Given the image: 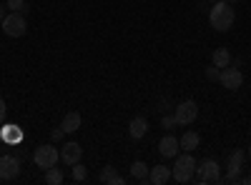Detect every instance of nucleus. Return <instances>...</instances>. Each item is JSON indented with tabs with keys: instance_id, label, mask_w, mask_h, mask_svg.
Returning <instances> with one entry per match:
<instances>
[{
	"instance_id": "obj_22",
	"label": "nucleus",
	"mask_w": 251,
	"mask_h": 185,
	"mask_svg": "<svg viewBox=\"0 0 251 185\" xmlns=\"http://www.w3.org/2000/svg\"><path fill=\"white\" fill-rule=\"evenodd\" d=\"M88 178V170H86V165H80V160L75 163V165H73V180H86Z\"/></svg>"
},
{
	"instance_id": "obj_30",
	"label": "nucleus",
	"mask_w": 251,
	"mask_h": 185,
	"mask_svg": "<svg viewBox=\"0 0 251 185\" xmlns=\"http://www.w3.org/2000/svg\"><path fill=\"white\" fill-rule=\"evenodd\" d=\"M0 30H3V20H0Z\"/></svg>"
},
{
	"instance_id": "obj_9",
	"label": "nucleus",
	"mask_w": 251,
	"mask_h": 185,
	"mask_svg": "<svg viewBox=\"0 0 251 185\" xmlns=\"http://www.w3.org/2000/svg\"><path fill=\"white\" fill-rule=\"evenodd\" d=\"M20 173L18 155H0V180H13Z\"/></svg>"
},
{
	"instance_id": "obj_16",
	"label": "nucleus",
	"mask_w": 251,
	"mask_h": 185,
	"mask_svg": "<svg viewBox=\"0 0 251 185\" xmlns=\"http://www.w3.org/2000/svg\"><path fill=\"white\" fill-rule=\"evenodd\" d=\"M211 63L216 68H226V65H231V53H228L226 48H216L214 55H211Z\"/></svg>"
},
{
	"instance_id": "obj_2",
	"label": "nucleus",
	"mask_w": 251,
	"mask_h": 185,
	"mask_svg": "<svg viewBox=\"0 0 251 185\" xmlns=\"http://www.w3.org/2000/svg\"><path fill=\"white\" fill-rule=\"evenodd\" d=\"M196 173V160L191 153H183V155H176V163H174V168H171V175L176 183H188L194 178Z\"/></svg>"
},
{
	"instance_id": "obj_10",
	"label": "nucleus",
	"mask_w": 251,
	"mask_h": 185,
	"mask_svg": "<svg viewBox=\"0 0 251 185\" xmlns=\"http://www.w3.org/2000/svg\"><path fill=\"white\" fill-rule=\"evenodd\" d=\"M178 150H181L178 138H174V135H163V138H161V143H158V153H161L163 158H176Z\"/></svg>"
},
{
	"instance_id": "obj_5",
	"label": "nucleus",
	"mask_w": 251,
	"mask_h": 185,
	"mask_svg": "<svg viewBox=\"0 0 251 185\" xmlns=\"http://www.w3.org/2000/svg\"><path fill=\"white\" fill-rule=\"evenodd\" d=\"M196 115H199V105H196L194 100H183V103H178V105H176V113H174L176 125H181V128L191 125V123L196 120Z\"/></svg>"
},
{
	"instance_id": "obj_19",
	"label": "nucleus",
	"mask_w": 251,
	"mask_h": 185,
	"mask_svg": "<svg viewBox=\"0 0 251 185\" xmlns=\"http://www.w3.org/2000/svg\"><path fill=\"white\" fill-rule=\"evenodd\" d=\"M60 128L66 130V133H75V130L80 128V113H68L66 118H63Z\"/></svg>"
},
{
	"instance_id": "obj_14",
	"label": "nucleus",
	"mask_w": 251,
	"mask_h": 185,
	"mask_svg": "<svg viewBox=\"0 0 251 185\" xmlns=\"http://www.w3.org/2000/svg\"><path fill=\"white\" fill-rule=\"evenodd\" d=\"M199 143H201V135H199V133L186 130V133H183V138L178 140V145H181L186 153H191V150H196V148H199Z\"/></svg>"
},
{
	"instance_id": "obj_20",
	"label": "nucleus",
	"mask_w": 251,
	"mask_h": 185,
	"mask_svg": "<svg viewBox=\"0 0 251 185\" xmlns=\"http://www.w3.org/2000/svg\"><path fill=\"white\" fill-rule=\"evenodd\" d=\"M63 180H66V178H63V170H60V168L53 165V168L46 170V183H48V185H60Z\"/></svg>"
},
{
	"instance_id": "obj_21",
	"label": "nucleus",
	"mask_w": 251,
	"mask_h": 185,
	"mask_svg": "<svg viewBox=\"0 0 251 185\" xmlns=\"http://www.w3.org/2000/svg\"><path fill=\"white\" fill-rule=\"evenodd\" d=\"M5 5L13 10V13H28V5L25 0H5Z\"/></svg>"
},
{
	"instance_id": "obj_7",
	"label": "nucleus",
	"mask_w": 251,
	"mask_h": 185,
	"mask_svg": "<svg viewBox=\"0 0 251 185\" xmlns=\"http://www.w3.org/2000/svg\"><path fill=\"white\" fill-rule=\"evenodd\" d=\"M33 160H35V165H38V168L48 170V168H53L55 163L60 160V153H58L53 145H40V148H35Z\"/></svg>"
},
{
	"instance_id": "obj_15",
	"label": "nucleus",
	"mask_w": 251,
	"mask_h": 185,
	"mask_svg": "<svg viewBox=\"0 0 251 185\" xmlns=\"http://www.w3.org/2000/svg\"><path fill=\"white\" fill-rule=\"evenodd\" d=\"M100 183H106V185H123L126 180H123V175L116 173L113 165H106V168L100 170Z\"/></svg>"
},
{
	"instance_id": "obj_28",
	"label": "nucleus",
	"mask_w": 251,
	"mask_h": 185,
	"mask_svg": "<svg viewBox=\"0 0 251 185\" xmlns=\"http://www.w3.org/2000/svg\"><path fill=\"white\" fill-rule=\"evenodd\" d=\"M241 183H244V185H251V175H246V178H241Z\"/></svg>"
},
{
	"instance_id": "obj_4",
	"label": "nucleus",
	"mask_w": 251,
	"mask_h": 185,
	"mask_svg": "<svg viewBox=\"0 0 251 185\" xmlns=\"http://www.w3.org/2000/svg\"><path fill=\"white\" fill-rule=\"evenodd\" d=\"M3 30L5 35L10 38H23L25 30H28V23H25V15L23 13H10L3 18Z\"/></svg>"
},
{
	"instance_id": "obj_31",
	"label": "nucleus",
	"mask_w": 251,
	"mask_h": 185,
	"mask_svg": "<svg viewBox=\"0 0 251 185\" xmlns=\"http://www.w3.org/2000/svg\"><path fill=\"white\" fill-rule=\"evenodd\" d=\"M249 158H251V148H249Z\"/></svg>"
},
{
	"instance_id": "obj_24",
	"label": "nucleus",
	"mask_w": 251,
	"mask_h": 185,
	"mask_svg": "<svg viewBox=\"0 0 251 185\" xmlns=\"http://www.w3.org/2000/svg\"><path fill=\"white\" fill-rule=\"evenodd\" d=\"M161 125H163L166 130H171V128L176 125V118H174V115H163V118H161Z\"/></svg>"
},
{
	"instance_id": "obj_32",
	"label": "nucleus",
	"mask_w": 251,
	"mask_h": 185,
	"mask_svg": "<svg viewBox=\"0 0 251 185\" xmlns=\"http://www.w3.org/2000/svg\"><path fill=\"white\" fill-rule=\"evenodd\" d=\"M249 135H251V128H249Z\"/></svg>"
},
{
	"instance_id": "obj_12",
	"label": "nucleus",
	"mask_w": 251,
	"mask_h": 185,
	"mask_svg": "<svg viewBox=\"0 0 251 185\" xmlns=\"http://www.w3.org/2000/svg\"><path fill=\"white\" fill-rule=\"evenodd\" d=\"M146 133H149V120H146V118H133L131 123H128V135L133 138V140H141Z\"/></svg>"
},
{
	"instance_id": "obj_27",
	"label": "nucleus",
	"mask_w": 251,
	"mask_h": 185,
	"mask_svg": "<svg viewBox=\"0 0 251 185\" xmlns=\"http://www.w3.org/2000/svg\"><path fill=\"white\" fill-rule=\"evenodd\" d=\"M5 8H8V5H3V3H0V20L5 18Z\"/></svg>"
},
{
	"instance_id": "obj_26",
	"label": "nucleus",
	"mask_w": 251,
	"mask_h": 185,
	"mask_svg": "<svg viewBox=\"0 0 251 185\" xmlns=\"http://www.w3.org/2000/svg\"><path fill=\"white\" fill-rule=\"evenodd\" d=\"M63 135H66V130H63V128H55V130L50 133V138H53V140H60Z\"/></svg>"
},
{
	"instance_id": "obj_29",
	"label": "nucleus",
	"mask_w": 251,
	"mask_h": 185,
	"mask_svg": "<svg viewBox=\"0 0 251 185\" xmlns=\"http://www.w3.org/2000/svg\"><path fill=\"white\" fill-rule=\"evenodd\" d=\"M221 3H228V5H236L239 0H221Z\"/></svg>"
},
{
	"instance_id": "obj_6",
	"label": "nucleus",
	"mask_w": 251,
	"mask_h": 185,
	"mask_svg": "<svg viewBox=\"0 0 251 185\" xmlns=\"http://www.w3.org/2000/svg\"><path fill=\"white\" fill-rule=\"evenodd\" d=\"M244 158H246L244 150H234L231 155H228V163H226V178H221V183H241L239 173H241V168H244Z\"/></svg>"
},
{
	"instance_id": "obj_3",
	"label": "nucleus",
	"mask_w": 251,
	"mask_h": 185,
	"mask_svg": "<svg viewBox=\"0 0 251 185\" xmlns=\"http://www.w3.org/2000/svg\"><path fill=\"white\" fill-rule=\"evenodd\" d=\"M196 173H199V178H196L199 183H221V165L214 158L196 163Z\"/></svg>"
},
{
	"instance_id": "obj_25",
	"label": "nucleus",
	"mask_w": 251,
	"mask_h": 185,
	"mask_svg": "<svg viewBox=\"0 0 251 185\" xmlns=\"http://www.w3.org/2000/svg\"><path fill=\"white\" fill-rule=\"evenodd\" d=\"M5 100H3V95H0V125H3V120H5Z\"/></svg>"
},
{
	"instance_id": "obj_33",
	"label": "nucleus",
	"mask_w": 251,
	"mask_h": 185,
	"mask_svg": "<svg viewBox=\"0 0 251 185\" xmlns=\"http://www.w3.org/2000/svg\"><path fill=\"white\" fill-rule=\"evenodd\" d=\"M0 140H3V135H0Z\"/></svg>"
},
{
	"instance_id": "obj_11",
	"label": "nucleus",
	"mask_w": 251,
	"mask_h": 185,
	"mask_svg": "<svg viewBox=\"0 0 251 185\" xmlns=\"http://www.w3.org/2000/svg\"><path fill=\"white\" fill-rule=\"evenodd\" d=\"M80 155H83V148L78 145V143H66L63 150H60V160L66 163V165H75V163L80 160Z\"/></svg>"
},
{
	"instance_id": "obj_8",
	"label": "nucleus",
	"mask_w": 251,
	"mask_h": 185,
	"mask_svg": "<svg viewBox=\"0 0 251 185\" xmlns=\"http://www.w3.org/2000/svg\"><path fill=\"white\" fill-rule=\"evenodd\" d=\"M219 83L226 88V90H239L244 85V73L239 68H221V75H219Z\"/></svg>"
},
{
	"instance_id": "obj_18",
	"label": "nucleus",
	"mask_w": 251,
	"mask_h": 185,
	"mask_svg": "<svg viewBox=\"0 0 251 185\" xmlns=\"http://www.w3.org/2000/svg\"><path fill=\"white\" fill-rule=\"evenodd\" d=\"M0 135H3V140H5V143H13V145L23 140V130H20L18 125H5L3 130H0Z\"/></svg>"
},
{
	"instance_id": "obj_1",
	"label": "nucleus",
	"mask_w": 251,
	"mask_h": 185,
	"mask_svg": "<svg viewBox=\"0 0 251 185\" xmlns=\"http://www.w3.org/2000/svg\"><path fill=\"white\" fill-rule=\"evenodd\" d=\"M208 23H211L214 30L219 33H226V30H231L234 23H236V13H234V5H228V3H214V8L208 10Z\"/></svg>"
},
{
	"instance_id": "obj_23",
	"label": "nucleus",
	"mask_w": 251,
	"mask_h": 185,
	"mask_svg": "<svg viewBox=\"0 0 251 185\" xmlns=\"http://www.w3.org/2000/svg\"><path fill=\"white\" fill-rule=\"evenodd\" d=\"M219 75H221V68H216V65L206 68V78H208V80H214V83H219Z\"/></svg>"
},
{
	"instance_id": "obj_17",
	"label": "nucleus",
	"mask_w": 251,
	"mask_h": 185,
	"mask_svg": "<svg viewBox=\"0 0 251 185\" xmlns=\"http://www.w3.org/2000/svg\"><path fill=\"white\" fill-rule=\"evenodd\" d=\"M149 173H151V168L146 165L143 160H136L133 165H131V175H133L136 180H141V183H149Z\"/></svg>"
},
{
	"instance_id": "obj_13",
	"label": "nucleus",
	"mask_w": 251,
	"mask_h": 185,
	"mask_svg": "<svg viewBox=\"0 0 251 185\" xmlns=\"http://www.w3.org/2000/svg\"><path fill=\"white\" fill-rule=\"evenodd\" d=\"M174 175H171V168H166V165H153L151 173H149V183L153 185H163V183H169Z\"/></svg>"
}]
</instances>
